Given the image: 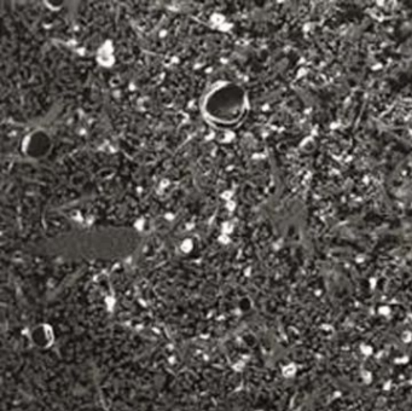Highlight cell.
Returning <instances> with one entry per match:
<instances>
[{"label": "cell", "instance_id": "6da1fadb", "mask_svg": "<svg viewBox=\"0 0 412 411\" xmlns=\"http://www.w3.org/2000/svg\"><path fill=\"white\" fill-rule=\"evenodd\" d=\"M30 340L34 344V346L39 348L50 347L54 341V333L50 326L39 324L33 328V330L30 333Z\"/></svg>", "mask_w": 412, "mask_h": 411}, {"label": "cell", "instance_id": "7a4b0ae2", "mask_svg": "<svg viewBox=\"0 0 412 411\" xmlns=\"http://www.w3.org/2000/svg\"><path fill=\"white\" fill-rule=\"evenodd\" d=\"M80 411H105V410H100V409H98V408H92V409H91V408H89V409H84V410H80Z\"/></svg>", "mask_w": 412, "mask_h": 411}]
</instances>
